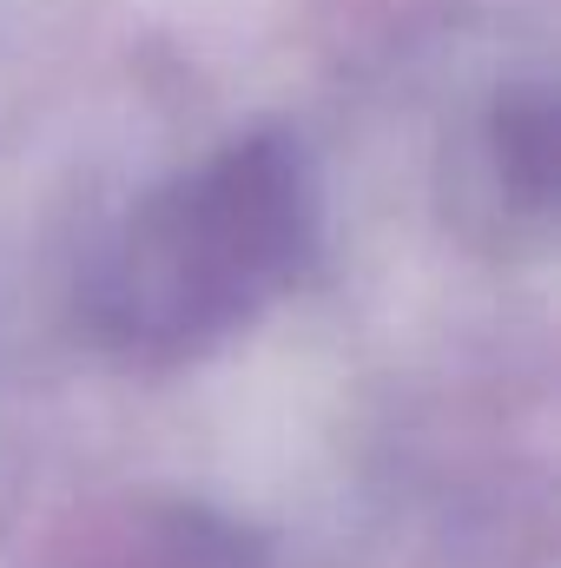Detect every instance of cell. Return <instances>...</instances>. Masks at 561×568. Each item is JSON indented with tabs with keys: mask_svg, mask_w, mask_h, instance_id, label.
I'll use <instances>...</instances> for the list:
<instances>
[{
	"mask_svg": "<svg viewBox=\"0 0 561 568\" xmlns=\"http://www.w3.org/2000/svg\"><path fill=\"white\" fill-rule=\"evenodd\" d=\"M304 232V199L297 172L278 152L252 145L232 152L225 165L198 172L178 185L140 232L120 265V311L113 324L126 337H198L252 311L258 291H272L290 245Z\"/></svg>",
	"mask_w": 561,
	"mask_h": 568,
	"instance_id": "1",
	"label": "cell"
}]
</instances>
